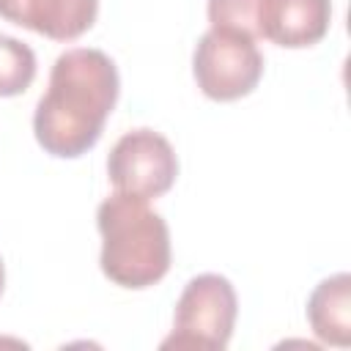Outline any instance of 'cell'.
<instances>
[{
  "label": "cell",
  "instance_id": "6da1fadb",
  "mask_svg": "<svg viewBox=\"0 0 351 351\" xmlns=\"http://www.w3.org/2000/svg\"><path fill=\"white\" fill-rule=\"evenodd\" d=\"M121 77L112 58L101 49L77 47L58 55L47 93L33 112V134L38 145L58 159L88 154L115 110Z\"/></svg>",
  "mask_w": 351,
  "mask_h": 351
},
{
  "label": "cell",
  "instance_id": "7a4b0ae2",
  "mask_svg": "<svg viewBox=\"0 0 351 351\" xmlns=\"http://www.w3.org/2000/svg\"><path fill=\"white\" fill-rule=\"evenodd\" d=\"M101 233L99 266L121 288L143 291L170 271V230L148 200L115 192L96 208Z\"/></svg>",
  "mask_w": 351,
  "mask_h": 351
},
{
  "label": "cell",
  "instance_id": "3957f363",
  "mask_svg": "<svg viewBox=\"0 0 351 351\" xmlns=\"http://www.w3.org/2000/svg\"><path fill=\"white\" fill-rule=\"evenodd\" d=\"M211 27L263 38L285 49L318 44L332 25V0H208Z\"/></svg>",
  "mask_w": 351,
  "mask_h": 351
},
{
  "label": "cell",
  "instance_id": "277c9868",
  "mask_svg": "<svg viewBox=\"0 0 351 351\" xmlns=\"http://www.w3.org/2000/svg\"><path fill=\"white\" fill-rule=\"evenodd\" d=\"M239 315L236 288L222 274L192 277L173 313V332L162 340V348H206L222 351L230 343Z\"/></svg>",
  "mask_w": 351,
  "mask_h": 351
},
{
  "label": "cell",
  "instance_id": "5b68a950",
  "mask_svg": "<svg viewBox=\"0 0 351 351\" xmlns=\"http://www.w3.org/2000/svg\"><path fill=\"white\" fill-rule=\"evenodd\" d=\"M192 74L203 96L214 101H236L258 88L263 77V55L250 36L208 27L195 47Z\"/></svg>",
  "mask_w": 351,
  "mask_h": 351
},
{
  "label": "cell",
  "instance_id": "8992f818",
  "mask_svg": "<svg viewBox=\"0 0 351 351\" xmlns=\"http://www.w3.org/2000/svg\"><path fill=\"white\" fill-rule=\"evenodd\" d=\"M107 176L115 192L143 200L162 197L178 178V156L165 134L154 129H132L112 145Z\"/></svg>",
  "mask_w": 351,
  "mask_h": 351
},
{
  "label": "cell",
  "instance_id": "52a82bcc",
  "mask_svg": "<svg viewBox=\"0 0 351 351\" xmlns=\"http://www.w3.org/2000/svg\"><path fill=\"white\" fill-rule=\"evenodd\" d=\"M0 16L52 41H74L99 16V0H0Z\"/></svg>",
  "mask_w": 351,
  "mask_h": 351
},
{
  "label": "cell",
  "instance_id": "ba28073f",
  "mask_svg": "<svg viewBox=\"0 0 351 351\" xmlns=\"http://www.w3.org/2000/svg\"><path fill=\"white\" fill-rule=\"evenodd\" d=\"M307 321L313 335L326 343L346 348L351 343V274L337 271L321 280L307 299Z\"/></svg>",
  "mask_w": 351,
  "mask_h": 351
},
{
  "label": "cell",
  "instance_id": "9c48e42d",
  "mask_svg": "<svg viewBox=\"0 0 351 351\" xmlns=\"http://www.w3.org/2000/svg\"><path fill=\"white\" fill-rule=\"evenodd\" d=\"M36 80V52L14 38L0 33V99L25 93Z\"/></svg>",
  "mask_w": 351,
  "mask_h": 351
},
{
  "label": "cell",
  "instance_id": "30bf717a",
  "mask_svg": "<svg viewBox=\"0 0 351 351\" xmlns=\"http://www.w3.org/2000/svg\"><path fill=\"white\" fill-rule=\"evenodd\" d=\"M5 288V266H3V258H0V293Z\"/></svg>",
  "mask_w": 351,
  "mask_h": 351
}]
</instances>
